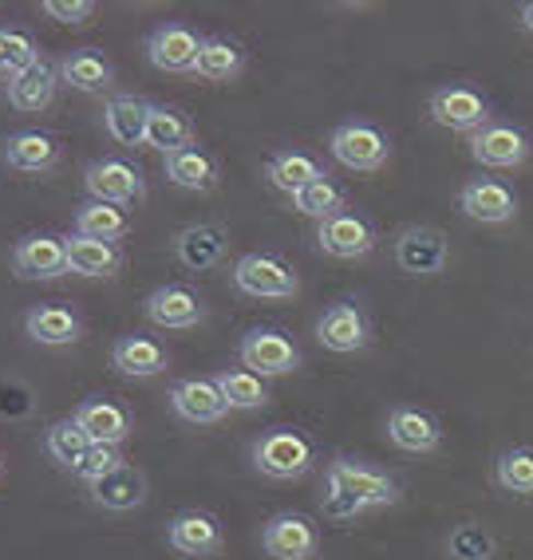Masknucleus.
<instances>
[{"label": "nucleus", "mask_w": 533, "mask_h": 560, "mask_svg": "<svg viewBox=\"0 0 533 560\" xmlns=\"http://www.w3.org/2000/svg\"><path fill=\"white\" fill-rule=\"evenodd\" d=\"M194 142V122L190 115L174 103H151V119H147V147L162 154H174Z\"/></svg>", "instance_id": "obj_33"}, {"label": "nucleus", "mask_w": 533, "mask_h": 560, "mask_svg": "<svg viewBox=\"0 0 533 560\" xmlns=\"http://www.w3.org/2000/svg\"><path fill=\"white\" fill-rule=\"evenodd\" d=\"M162 174L171 186L194 194H210L218 186V159L210 154V147H201L198 139L190 147H182L174 154H162Z\"/></svg>", "instance_id": "obj_24"}, {"label": "nucleus", "mask_w": 533, "mask_h": 560, "mask_svg": "<svg viewBox=\"0 0 533 560\" xmlns=\"http://www.w3.org/2000/svg\"><path fill=\"white\" fill-rule=\"evenodd\" d=\"M225 245H230V237H225V230L218 221H194V225L174 233V257L194 272H206V269H213V265H222Z\"/></svg>", "instance_id": "obj_26"}, {"label": "nucleus", "mask_w": 533, "mask_h": 560, "mask_svg": "<svg viewBox=\"0 0 533 560\" xmlns=\"http://www.w3.org/2000/svg\"><path fill=\"white\" fill-rule=\"evenodd\" d=\"M201 51V36L182 21H166L147 36V60L159 71H194Z\"/></svg>", "instance_id": "obj_18"}, {"label": "nucleus", "mask_w": 533, "mask_h": 560, "mask_svg": "<svg viewBox=\"0 0 533 560\" xmlns=\"http://www.w3.org/2000/svg\"><path fill=\"white\" fill-rule=\"evenodd\" d=\"M12 269L24 280H56L68 272V237L60 233H24L12 245Z\"/></svg>", "instance_id": "obj_13"}, {"label": "nucleus", "mask_w": 533, "mask_h": 560, "mask_svg": "<svg viewBox=\"0 0 533 560\" xmlns=\"http://www.w3.org/2000/svg\"><path fill=\"white\" fill-rule=\"evenodd\" d=\"M123 269V249L112 241H91L71 233L68 237V272L76 277H91V280H107Z\"/></svg>", "instance_id": "obj_30"}, {"label": "nucleus", "mask_w": 533, "mask_h": 560, "mask_svg": "<svg viewBox=\"0 0 533 560\" xmlns=\"http://www.w3.org/2000/svg\"><path fill=\"white\" fill-rule=\"evenodd\" d=\"M447 257H451L447 233L434 225H407L395 237V265L412 277H439L447 269Z\"/></svg>", "instance_id": "obj_12"}, {"label": "nucleus", "mask_w": 533, "mask_h": 560, "mask_svg": "<svg viewBox=\"0 0 533 560\" xmlns=\"http://www.w3.org/2000/svg\"><path fill=\"white\" fill-rule=\"evenodd\" d=\"M171 407L182 422H190V427H213V422H222L230 415V402L225 395L218 390L213 380H201V375H186L171 387Z\"/></svg>", "instance_id": "obj_16"}, {"label": "nucleus", "mask_w": 533, "mask_h": 560, "mask_svg": "<svg viewBox=\"0 0 533 560\" xmlns=\"http://www.w3.org/2000/svg\"><path fill=\"white\" fill-rule=\"evenodd\" d=\"M262 549L273 560H312L321 552V529L309 513H277V517L265 521L262 529Z\"/></svg>", "instance_id": "obj_9"}, {"label": "nucleus", "mask_w": 533, "mask_h": 560, "mask_svg": "<svg viewBox=\"0 0 533 560\" xmlns=\"http://www.w3.org/2000/svg\"><path fill=\"white\" fill-rule=\"evenodd\" d=\"M32 415V390L16 380H0V419H24Z\"/></svg>", "instance_id": "obj_43"}, {"label": "nucleus", "mask_w": 533, "mask_h": 560, "mask_svg": "<svg viewBox=\"0 0 533 560\" xmlns=\"http://www.w3.org/2000/svg\"><path fill=\"white\" fill-rule=\"evenodd\" d=\"M88 446H91V439L83 434V427L76 419L51 422L48 431H44V451H48V458L56 462V466H63V470H76L80 458L88 454Z\"/></svg>", "instance_id": "obj_36"}, {"label": "nucleus", "mask_w": 533, "mask_h": 560, "mask_svg": "<svg viewBox=\"0 0 533 560\" xmlns=\"http://www.w3.org/2000/svg\"><path fill=\"white\" fill-rule=\"evenodd\" d=\"M233 289L253 301H292L301 292V277L281 253H245L233 265Z\"/></svg>", "instance_id": "obj_2"}, {"label": "nucleus", "mask_w": 533, "mask_h": 560, "mask_svg": "<svg viewBox=\"0 0 533 560\" xmlns=\"http://www.w3.org/2000/svg\"><path fill=\"white\" fill-rule=\"evenodd\" d=\"M4 48H9V71H4V80H12V75H21V71L32 68V63L44 60L36 36L24 28H12V24H4Z\"/></svg>", "instance_id": "obj_40"}, {"label": "nucleus", "mask_w": 533, "mask_h": 560, "mask_svg": "<svg viewBox=\"0 0 533 560\" xmlns=\"http://www.w3.org/2000/svg\"><path fill=\"white\" fill-rule=\"evenodd\" d=\"M4 71H9V48H4V24H0V80H4Z\"/></svg>", "instance_id": "obj_45"}, {"label": "nucleus", "mask_w": 533, "mask_h": 560, "mask_svg": "<svg viewBox=\"0 0 533 560\" xmlns=\"http://www.w3.org/2000/svg\"><path fill=\"white\" fill-rule=\"evenodd\" d=\"M237 355H242L245 371L262 375V380H277V375L301 371V348L281 328H250L242 336V343H237Z\"/></svg>", "instance_id": "obj_6"}, {"label": "nucleus", "mask_w": 533, "mask_h": 560, "mask_svg": "<svg viewBox=\"0 0 533 560\" xmlns=\"http://www.w3.org/2000/svg\"><path fill=\"white\" fill-rule=\"evenodd\" d=\"M131 210L127 206H112V201H83L80 210H76V233L91 241H112L119 245V237L131 233Z\"/></svg>", "instance_id": "obj_32"}, {"label": "nucleus", "mask_w": 533, "mask_h": 560, "mask_svg": "<svg viewBox=\"0 0 533 560\" xmlns=\"http://www.w3.org/2000/svg\"><path fill=\"white\" fill-rule=\"evenodd\" d=\"M40 12L48 21H60V24H88L95 16V4L91 0H44Z\"/></svg>", "instance_id": "obj_42"}, {"label": "nucleus", "mask_w": 533, "mask_h": 560, "mask_svg": "<svg viewBox=\"0 0 533 560\" xmlns=\"http://www.w3.org/2000/svg\"><path fill=\"white\" fill-rule=\"evenodd\" d=\"M431 119L459 135H478L490 122V100L474 83H443L431 91Z\"/></svg>", "instance_id": "obj_7"}, {"label": "nucleus", "mask_w": 533, "mask_h": 560, "mask_svg": "<svg viewBox=\"0 0 533 560\" xmlns=\"http://www.w3.org/2000/svg\"><path fill=\"white\" fill-rule=\"evenodd\" d=\"M56 88H60V68L51 60H40L32 63L28 71H21V75L4 80V100L16 110H24V115H40L56 100Z\"/></svg>", "instance_id": "obj_27"}, {"label": "nucleus", "mask_w": 533, "mask_h": 560, "mask_svg": "<svg viewBox=\"0 0 533 560\" xmlns=\"http://www.w3.org/2000/svg\"><path fill=\"white\" fill-rule=\"evenodd\" d=\"M324 486H336L348 498H356L363 510H380V505H395L399 501V481L392 474L375 470L360 458H333L328 462V474H324Z\"/></svg>", "instance_id": "obj_5"}, {"label": "nucleus", "mask_w": 533, "mask_h": 560, "mask_svg": "<svg viewBox=\"0 0 533 560\" xmlns=\"http://www.w3.org/2000/svg\"><path fill=\"white\" fill-rule=\"evenodd\" d=\"M530 135L510 119H490L478 135H471V159L494 171H513L530 159Z\"/></svg>", "instance_id": "obj_10"}, {"label": "nucleus", "mask_w": 533, "mask_h": 560, "mask_svg": "<svg viewBox=\"0 0 533 560\" xmlns=\"http://www.w3.org/2000/svg\"><path fill=\"white\" fill-rule=\"evenodd\" d=\"M494 478L498 486L510 493H533V446H510V451L498 454V466H494Z\"/></svg>", "instance_id": "obj_38"}, {"label": "nucleus", "mask_w": 533, "mask_h": 560, "mask_svg": "<svg viewBox=\"0 0 533 560\" xmlns=\"http://www.w3.org/2000/svg\"><path fill=\"white\" fill-rule=\"evenodd\" d=\"M328 151H333V159L340 162V166H348V171L375 174L380 166H387V159H392V139H387L375 122L348 119L333 130Z\"/></svg>", "instance_id": "obj_4"}, {"label": "nucleus", "mask_w": 533, "mask_h": 560, "mask_svg": "<svg viewBox=\"0 0 533 560\" xmlns=\"http://www.w3.org/2000/svg\"><path fill=\"white\" fill-rule=\"evenodd\" d=\"M56 68H60V83L83 91V95H103V91H112V83H115L112 60H107L103 51H95V48L68 51Z\"/></svg>", "instance_id": "obj_28"}, {"label": "nucleus", "mask_w": 533, "mask_h": 560, "mask_svg": "<svg viewBox=\"0 0 533 560\" xmlns=\"http://www.w3.org/2000/svg\"><path fill=\"white\" fill-rule=\"evenodd\" d=\"M83 190L91 201H112V206H135L147 198L142 166L127 154H103L83 166Z\"/></svg>", "instance_id": "obj_3"}, {"label": "nucleus", "mask_w": 533, "mask_h": 560, "mask_svg": "<svg viewBox=\"0 0 533 560\" xmlns=\"http://www.w3.org/2000/svg\"><path fill=\"white\" fill-rule=\"evenodd\" d=\"M316 340L321 348L336 351V355H352L363 351L372 340V320L363 312L360 301H336L324 308V316L316 320Z\"/></svg>", "instance_id": "obj_11"}, {"label": "nucleus", "mask_w": 533, "mask_h": 560, "mask_svg": "<svg viewBox=\"0 0 533 560\" xmlns=\"http://www.w3.org/2000/svg\"><path fill=\"white\" fill-rule=\"evenodd\" d=\"M0 159L21 174H48L51 166L60 162V139L36 127L12 130L9 139L0 142Z\"/></svg>", "instance_id": "obj_22"}, {"label": "nucleus", "mask_w": 533, "mask_h": 560, "mask_svg": "<svg viewBox=\"0 0 533 560\" xmlns=\"http://www.w3.org/2000/svg\"><path fill=\"white\" fill-rule=\"evenodd\" d=\"M112 363L127 380H154V375H162V371L171 368V351H166L162 340L147 336V331H131V336L115 340Z\"/></svg>", "instance_id": "obj_23"}, {"label": "nucleus", "mask_w": 533, "mask_h": 560, "mask_svg": "<svg viewBox=\"0 0 533 560\" xmlns=\"http://www.w3.org/2000/svg\"><path fill=\"white\" fill-rule=\"evenodd\" d=\"M518 16H522V28L533 36V0H530V4H522V12H518Z\"/></svg>", "instance_id": "obj_46"}, {"label": "nucleus", "mask_w": 533, "mask_h": 560, "mask_svg": "<svg viewBox=\"0 0 533 560\" xmlns=\"http://www.w3.org/2000/svg\"><path fill=\"white\" fill-rule=\"evenodd\" d=\"M0 478H4V454H0Z\"/></svg>", "instance_id": "obj_47"}, {"label": "nucleus", "mask_w": 533, "mask_h": 560, "mask_svg": "<svg viewBox=\"0 0 533 560\" xmlns=\"http://www.w3.org/2000/svg\"><path fill=\"white\" fill-rule=\"evenodd\" d=\"M387 439L407 454H431L443 442V427H439L431 410L403 402V407H392V415H387Z\"/></svg>", "instance_id": "obj_25"}, {"label": "nucleus", "mask_w": 533, "mask_h": 560, "mask_svg": "<svg viewBox=\"0 0 533 560\" xmlns=\"http://www.w3.org/2000/svg\"><path fill=\"white\" fill-rule=\"evenodd\" d=\"M71 419L80 422L83 434H88L91 442H100V446H123V442L131 439V431H135L131 410L123 407V402H115V399H103V395H91V399H83Z\"/></svg>", "instance_id": "obj_19"}, {"label": "nucleus", "mask_w": 533, "mask_h": 560, "mask_svg": "<svg viewBox=\"0 0 533 560\" xmlns=\"http://www.w3.org/2000/svg\"><path fill=\"white\" fill-rule=\"evenodd\" d=\"M265 174H269V182L277 186L281 194H301L304 186H312V182L328 178L321 166V159H312L309 151H277L269 159V166H265Z\"/></svg>", "instance_id": "obj_34"}, {"label": "nucleus", "mask_w": 533, "mask_h": 560, "mask_svg": "<svg viewBox=\"0 0 533 560\" xmlns=\"http://www.w3.org/2000/svg\"><path fill=\"white\" fill-rule=\"evenodd\" d=\"M147 119H151V100H142V95H107L103 103V130H107V139L115 147H147Z\"/></svg>", "instance_id": "obj_21"}, {"label": "nucleus", "mask_w": 533, "mask_h": 560, "mask_svg": "<svg viewBox=\"0 0 533 560\" xmlns=\"http://www.w3.org/2000/svg\"><path fill=\"white\" fill-rule=\"evenodd\" d=\"M147 320L154 328H171V331H182V328H198L206 320V301H201V292L190 289V284H162L147 296Z\"/></svg>", "instance_id": "obj_15"}, {"label": "nucleus", "mask_w": 533, "mask_h": 560, "mask_svg": "<svg viewBox=\"0 0 533 560\" xmlns=\"http://www.w3.org/2000/svg\"><path fill=\"white\" fill-rule=\"evenodd\" d=\"M316 462V446L301 427H269L262 439L253 442V466L265 474V478L292 481L304 478Z\"/></svg>", "instance_id": "obj_1"}, {"label": "nucleus", "mask_w": 533, "mask_h": 560, "mask_svg": "<svg viewBox=\"0 0 533 560\" xmlns=\"http://www.w3.org/2000/svg\"><path fill=\"white\" fill-rule=\"evenodd\" d=\"M344 201H348V194H344L340 182L321 178V182H312V186H304L301 194H292V210L304 213V218L328 221V218H333V213L348 210Z\"/></svg>", "instance_id": "obj_37"}, {"label": "nucleus", "mask_w": 533, "mask_h": 560, "mask_svg": "<svg viewBox=\"0 0 533 560\" xmlns=\"http://www.w3.org/2000/svg\"><path fill=\"white\" fill-rule=\"evenodd\" d=\"M213 383H218V390L225 395L230 410H262L265 402H269V387H265V380L262 375H253V371H245V368L218 371Z\"/></svg>", "instance_id": "obj_35"}, {"label": "nucleus", "mask_w": 533, "mask_h": 560, "mask_svg": "<svg viewBox=\"0 0 533 560\" xmlns=\"http://www.w3.org/2000/svg\"><path fill=\"white\" fill-rule=\"evenodd\" d=\"M166 540H171V549L182 552V557L190 560H210L213 552H222L225 545V533H222V521L213 517L206 510H182L166 521Z\"/></svg>", "instance_id": "obj_14"}, {"label": "nucleus", "mask_w": 533, "mask_h": 560, "mask_svg": "<svg viewBox=\"0 0 533 560\" xmlns=\"http://www.w3.org/2000/svg\"><path fill=\"white\" fill-rule=\"evenodd\" d=\"M91 501H95L100 510H112V513L139 510L142 501H147V478H142V470H135V466L123 462L119 470L91 486Z\"/></svg>", "instance_id": "obj_31"}, {"label": "nucleus", "mask_w": 533, "mask_h": 560, "mask_svg": "<svg viewBox=\"0 0 533 560\" xmlns=\"http://www.w3.org/2000/svg\"><path fill=\"white\" fill-rule=\"evenodd\" d=\"M447 552H451L454 560H490L494 557V537L483 529V525L466 521V525H459V529L447 537Z\"/></svg>", "instance_id": "obj_39"}, {"label": "nucleus", "mask_w": 533, "mask_h": 560, "mask_svg": "<svg viewBox=\"0 0 533 560\" xmlns=\"http://www.w3.org/2000/svg\"><path fill=\"white\" fill-rule=\"evenodd\" d=\"M245 71V48L233 36H201L194 75L206 83H233Z\"/></svg>", "instance_id": "obj_29"}, {"label": "nucleus", "mask_w": 533, "mask_h": 560, "mask_svg": "<svg viewBox=\"0 0 533 560\" xmlns=\"http://www.w3.org/2000/svg\"><path fill=\"white\" fill-rule=\"evenodd\" d=\"M363 505L356 498H348L344 490H336V486H324V517H333V521H352L360 517Z\"/></svg>", "instance_id": "obj_44"}, {"label": "nucleus", "mask_w": 533, "mask_h": 560, "mask_svg": "<svg viewBox=\"0 0 533 560\" xmlns=\"http://www.w3.org/2000/svg\"><path fill=\"white\" fill-rule=\"evenodd\" d=\"M459 210L483 225H506L518 213V194L502 178H471L459 190Z\"/></svg>", "instance_id": "obj_17"}, {"label": "nucleus", "mask_w": 533, "mask_h": 560, "mask_svg": "<svg viewBox=\"0 0 533 560\" xmlns=\"http://www.w3.org/2000/svg\"><path fill=\"white\" fill-rule=\"evenodd\" d=\"M123 466V454L119 446H100V442H91L88 454L80 458V466H76V478L88 481V486H95L100 478H107V474H115Z\"/></svg>", "instance_id": "obj_41"}, {"label": "nucleus", "mask_w": 533, "mask_h": 560, "mask_svg": "<svg viewBox=\"0 0 533 560\" xmlns=\"http://www.w3.org/2000/svg\"><path fill=\"white\" fill-rule=\"evenodd\" d=\"M316 245L336 260H360L380 245V233H375V221L368 218V213L340 210L328 221H321V230H316Z\"/></svg>", "instance_id": "obj_8"}, {"label": "nucleus", "mask_w": 533, "mask_h": 560, "mask_svg": "<svg viewBox=\"0 0 533 560\" xmlns=\"http://www.w3.org/2000/svg\"><path fill=\"white\" fill-rule=\"evenodd\" d=\"M24 331L40 348H71L83 336V316L71 304H32L24 312Z\"/></svg>", "instance_id": "obj_20"}]
</instances>
